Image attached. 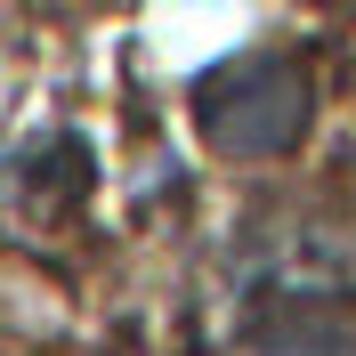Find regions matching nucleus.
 Instances as JSON below:
<instances>
[{"label":"nucleus","instance_id":"obj_2","mask_svg":"<svg viewBox=\"0 0 356 356\" xmlns=\"http://www.w3.org/2000/svg\"><path fill=\"white\" fill-rule=\"evenodd\" d=\"M235 356H324V348H235Z\"/></svg>","mask_w":356,"mask_h":356},{"label":"nucleus","instance_id":"obj_1","mask_svg":"<svg viewBox=\"0 0 356 356\" xmlns=\"http://www.w3.org/2000/svg\"><path fill=\"white\" fill-rule=\"evenodd\" d=\"M195 122L219 154H284L291 138L308 130V81L275 57H251V65H227L219 81H202Z\"/></svg>","mask_w":356,"mask_h":356}]
</instances>
